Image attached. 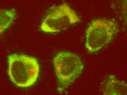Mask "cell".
<instances>
[{"label": "cell", "mask_w": 127, "mask_h": 95, "mask_svg": "<svg viewBox=\"0 0 127 95\" xmlns=\"http://www.w3.org/2000/svg\"><path fill=\"white\" fill-rule=\"evenodd\" d=\"M8 74L11 81L18 87L26 88L34 84L39 72V64L34 57L13 54L8 57Z\"/></svg>", "instance_id": "cell-1"}, {"label": "cell", "mask_w": 127, "mask_h": 95, "mask_svg": "<svg viewBox=\"0 0 127 95\" xmlns=\"http://www.w3.org/2000/svg\"><path fill=\"white\" fill-rule=\"evenodd\" d=\"M53 64L57 82V91L62 93L74 83L82 73L84 65L77 54L67 51L59 52Z\"/></svg>", "instance_id": "cell-2"}, {"label": "cell", "mask_w": 127, "mask_h": 95, "mask_svg": "<svg viewBox=\"0 0 127 95\" xmlns=\"http://www.w3.org/2000/svg\"><path fill=\"white\" fill-rule=\"evenodd\" d=\"M101 90L103 95H127V85L114 75H109L103 82Z\"/></svg>", "instance_id": "cell-5"}, {"label": "cell", "mask_w": 127, "mask_h": 95, "mask_svg": "<svg viewBox=\"0 0 127 95\" xmlns=\"http://www.w3.org/2000/svg\"><path fill=\"white\" fill-rule=\"evenodd\" d=\"M76 12L68 4L53 5L49 8L40 25L41 31L47 33H59L80 21Z\"/></svg>", "instance_id": "cell-4"}, {"label": "cell", "mask_w": 127, "mask_h": 95, "mask_svg": "<svg viewBox=\"0 0 127 95\" xmlns=\"http://www.w3.org/2000/svg\"><path fill=\"white\" fill-rule=\"evenodd\" d=\"M114 18H99L89 24L86 31L85 47L90 53L98 51L110 43L119 32Z\"/></svg>", "instance_id": "cell-3"}, {"label": "cell", "mask_w": 127, "mask_h": 95, "mask_svg": "<svg viewBox=\"0 0 127 95\" xmlns=\"http://www.w3.org/2000/svg\"><path fill=\"white\" fill-rule=\"evenodd\" d=\"M16 17L14 9H0V37L11 26Z\"/></svg>", "instance_id": "cell-6"}]
</instances>
